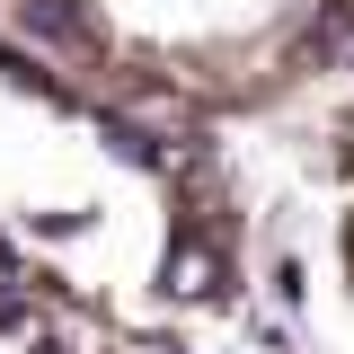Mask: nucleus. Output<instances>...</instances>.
I'll list each match as a JSON object with an SVG mask.
<instances>
[{
    "label": "nucleus",
    "mask_w": 354,
    "mask_h": 354,
    "mask_svg": "<svg viewBox=\"0 0 354 354\" xmlns=\"http://www.w3.org/2000/svg\"><path fill=\"white\" fill-rule=\"evenodd\" d=\"M248 186L221 124L124 97L0 18V274L142 354L248 301Z\"/></svg>",
    "instance_id": "nucleus-1"
},
{
    "label": "nucleus",
    "mask_w": 354,
    "mask_h": 354,
    "mask_svg": "<svg viewBox=\"0 0 354 354\" xmlns=\"http://www.w3.org/2000/svg\"><path fill=\"white\" fill-rule=\"evenodd\" d=\"M44 53L195 124H248L354 71V0H0Z\"/></svg>",
    "instance_id": "nucleus-2"
},
{
    "label": "nucleus",
    "mask_w": 354,
    "mask_h": 354,
    "mask_svg": "<svg viewBox=\"0 0 354 354\" xmlns=\"http://www.w3.org/2000/svg\"><path fill=\"white\" fill-rule=\"evenodd\" d=\"M0 354H142V346L88 328L80 310H62V301H44V292L0 274Z\"/></svg>",
    "instance_id": "nucleus-3"
},
{
    "label": "nucleus",
    "mask_w": 354,
    "mask_h": 354,
    "mask_svg": "<svg viewBox=\"0 0 354 354\" xmlns=\"http://www.w3.org/2000/svg\"><path fill=\"white\" fill-rule=\"evenodd\" d=\"M319 195H328V257H337V283L354 292V88L328 115V142H319Z\"/></svg>",
    "instance_id": "nucleus-4"
}]
</instances>
